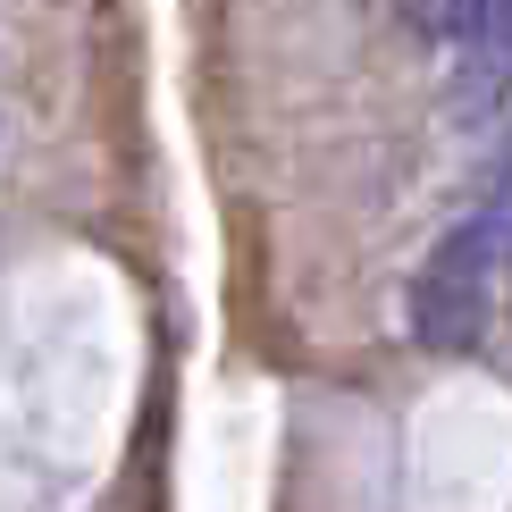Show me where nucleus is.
Instances as JSON below:
<instances>
[{
    "instance_id": "f257e3e1",
    "label": "nucleus",
    "mask_w": 512,
    "mask_h": 512,
    "mask_svg": "<svg viewBox=\"0 0 512 512\" xmlns=\"http://www.w3.org/2000/svg\"><path fill=\"white\" fill-rule=\"evenodd\" d=\"M504 244H512V168H504L496 194L429 252V269H420V286H412V336L429 353H479L487 311H496Z\"/></svg>"
}]
</instances>
